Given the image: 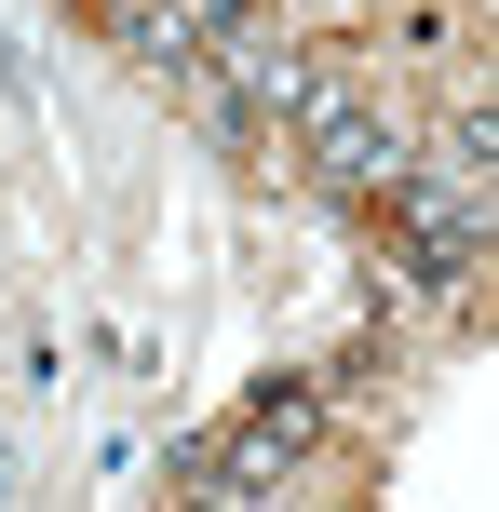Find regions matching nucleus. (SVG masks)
Instances as JSON below:
<instances>
[{
	"mask_svg": "<svg viewBox=\"0 0 499 512\" xmlns=\"http://www.w3.org/2000/svg\"><path fill=\"white\" fill-rule=\"evenodd\" d=\"M311 176L338 189V203H378V216H392L405 189H419V149H405L378 108H351L338 81H324V95H311Z\"/></svg>",
	"mask_w": 499,
	"mask_h": 512,
	"instance_id": "1",
	"label": "nucleus"
},
{
	"mask_svg": "<svg viewBox=\"0 0 499 512\" xmlns=\"http://www.w3.org/2000/svg\"><path fill=\"white\" fill-rule=\"evenodd\" d=\"M176 512H257V499H230V486H189V499H176Z\"/></svg>",
	"mask_w": 499,
	"mask_h": 512,
	"instance_id": "3",
	"label": "nucleus"
},
{
	"mask_svg": "<svg viewBox=\"0 0 499 512\" xmlns=\"http://www.w3.org/2000/svg\"><path fill=\"white\" fill-rule=\"evenodd\" d=\"M432 176H459V189H499V95H473V108H446V149H419Z\"/></svg>",
	"mask_w": 499,
	"mask_h": 512,
	"instance_id": "2",
	"label": "nucleus"
}]
</instances>
